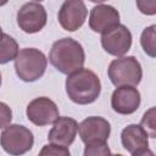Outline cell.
Here are the masks:
<instances>
[{
	"label": "cell",
	"mask_w": 156,
	"mask_h": 156,
	"mask_svg": "<svg viewBox=\"0 0 156 156\" xmlns=\"http://www.w3.org/2000/svg\"><path fill=\"white\" fill-rule=\"evenodd\" d=\"M140 45L147 56L156 58V24H151L141 32Z\"/></svg>",
	"instance_id": "obj_16"
},
{
	"label": "cell",
	"mask_w": 156,
	"mask_h": 156,
	"mask_svg": "<svg viewBox=\"0 0 156 156\" xmlns=\"http://www.w3.org/2000/svg\"><path fill=\"white\" fill-rule=\"evenodd\" d=\"M40 156L44 155H52V156H69V150L67 146H62V145H57V144H52L50 143L49 145H45L40 151H39Z\"/></svg>",
	"instance_id": "obj_19"
},
{
	"label": "cell",
	"mask_w": 156,
	"mask_h": 156,
	"mask_svg": "<svg viewBox=\"0 0 156 156\" xmlns=\"http://www.w3.org/2000/svg\"><path fill=\"white\" fill-rule=\"evenodd\" d=\"M89 1H91V2H96V4H101V2H104V1H106V0H89Z\"/></svg>",
	"instance_id": "obj_22"
},
{
	"label": "cell",
	"mask_w": 156,
	"mask_h": 156,
	"mask_svg": "<svg viewBox=\"0 0 156 156\" xmlns=\"http://www.w3.org/2000/svg\"><path fill=\"white\" fill-rule=\"evenodd\" d=\"M105 156V155H111V150L107 145L106 141L101 143H94L85 145L84 149V156Z\"/></svg>",
	"instance_id": "obj_18"
},
{
	"label": "cell",
	"mask_w": 156,
	"mask_h": 156,
	"mask_svg": "<svg viewBox=\"0 0 156 156\" xmlns=\"http://www.w3.org/2000/svg\"><path fill=\"white\" fill-rule=\"evenodd\" d=\"M140 124L146 130L149 136L156 138V106L150 107L144 112Z\"/></svg>",
	"instance_id": "obj_17"
},
{
	"label": "cell",
	"mask_w": 156,
	"mask_h": 156,
	"mask_svg": "<svg viewBox=\"0 0 156 156\" xmlns=\"http://www.w3.org/2000/svg\"><path fill=\"white\" fill-rule=\"evenodd\" d=\"M66 93L74 104L88 105L100 96L101 82L91 69L80 68L68 74L66 79Z\"/></svg>",
	"instance_id": "obj_2"
},
{
	"label": "cell",
	"mask_w": 156,
	"mask_h": 156,
	"mask_svg": "<svg viewBox=\"0 0 156 156\" xmlns=\"http://www.w3.org/2000/svg\"><path fill=\"white\" fill-rule=\"evenodd\" d=\"M108 78L115 87L138 85L143 78V68L134 56H122L111 61L107 69Z\"/></svg>",
	"instance_id": "obj_4"
},
{
	"label": "cell",
	"mask_w": 156,
	"mask_h": 156,
	"mask_svg": "<svg viewBox=\"0 0 156 156\" xmlns=\"http://www.w3.org/2000/svg\"><path fill=\"white\" fill-rule=\"evenodd\" d=\"M87 16L88 10L83 0H65L58 10L57 20L65 30L76 32L84 24Z\"/></svg>",
	"instance_id": "obj_9"
},
{
	"label": "cell",
	"mask_w": 156,
	"mask_h": 156,
	"mask_svg": "<svg viewBox=\"0 0 156 156\" xmlns=\"http://www.w3.org/2000/svg\"><path fill=\"white\" fill-rule=\"evenodd\" d=\"M0 106H1V128H5L11 122L12 112H11V110L7 107V105L5 102H1Z\"/></svg>",
	"instance_id": "obj_21"
},
{
	"label": "cell",
	"mask_w": 156,
	"mask_h": 156,
	"mask_svg": "<svg viewBox=\"0 0 156 156\" xmlns=\"http://www.w3.org/2000/svg\"><path fill=\"white\" fill-rule=\"evenodd\" d=\"M34 1H37V2H40V1H43V0H34Z\"/></svg>",
	"instance_id": "obj_23"
},
{
	"label": "cell",
	"mask_w": 156,
	"mask_h": 156,
	"mask_svg": "<svg viewBox=\"0 0 156 156\" xmlns=\"http://www.w3.org/2000/svg\"><path fill=\"white\" fill-rule=\"evenodd\" d=\"M0 48H1L0 49V63L1 65H5V63L15 60L20 52L17 41L6 33H2Z\"/></svg>",
	"instance_id": "obj_15"
},
{
	"label": "cell",
	"mask_w": 156,
	"mask_h": 156,
	"mask_svg": "<svg viewBox=\"0 0 156 156\" xmlns=\"http://www.w3.org/2000/svg\"><path fill=\"white\" fill-rule=\"evenodd\" d=\"M48 21V13L45 7L37 2L24 4L17 12V24L24 33L33 34L40 32Z\"/></svg>",
	"instance_id": "obj_7"
},
{
	"label": "cell",
	"mask_w": 156,
	"mask_h": 156,
	"mask_svg": "<svg viewBox=\"0 0 156 156\" xmlns=\"http://www.w3.org/2000/svg\"><path fill=\"white\" fill-rule=\"evenodd\" d=\"M140 93L133 85L117 87L111 96V107L119 115H132L140 106Z\"/></svg>",
	"instance_id": "obj_12"
},
{
	"label": "cell",
	"mask_w": 156,
	"mask_h": 156,
	"mask_svg": "<svg viewBox=\"0 0 156 156\" xmlns=\"http://www.w3.org/2000/svg\"><path fill=\"white\" fill-rule=\"evenodd\" d=\"M122 146L132 155H152L149 150V134L141 127V124H128L121 133Z\"/></svg>",
	"instance_id": "obj_11"
},
{
	"label": "cell",
	"mask_w": 156,
	"mask_h": 156,
	"mask_svg": "<svg viewBox=\"0 0 156 156\" xmlns=\"http://www.w3.org/2000/svg\"><path fill=\"white\" fill-rule=\"evenodd\" d=\"M78 133L80 140L85 145L107 141L111 133V126L108 121L102 117L90 116L78 124Z\"/></svg>",
	"instance_id": "obj_10"
},
{
	"label": "cell",
	"mask_w": 156,
	"mask_h": 156,
	"mask_svg": "<svg viewBox=\"0 0 156 156\" xmlns=\"http://www.w3.org/2000/svg\"><path fill=\"white\" fill-rule=\"evenodd\" d=\"M104 50L116 57L124 56L132 46V33L124 24H116L101 33Z\"/></svg>",
	"instance_id": "obj_6"
},
{
	"label": "cell",
	"mask_w": 156,
	"mask_h": 156,
	"mask_svg": "<svg viewBox=\"0 0 156 156\" xmlns=\"http://www.w3.org/2000/svg\"><path fill=\"white\" fill-rule=\"evenodd\" d=\"M119 24V13L111 5L94 6L89 16V27L95 33H104L108 28Z\"/></svg>",
	"instance_id": "obj_13"
},
{
	"label": "cell",
	"mask_w": 156,
	"mask_h": 156,
	"mask_svg": "<svg viewBox=\"0 0 156 156\" xmlns=\"http://www.w3.org/2000/svg\"><path fill=\"white\" fill-rule=\"evenodd\" d=\"M138 10L146 15V16H154L156 15V0H135Z\"/></svg>",
	"instance_id": "obj_20"
},
{
	"label": "cell",
	"mask_w": 156,
	"mask_h": 156,
	"mask_svg": "<svg viewBox=\"0 0 156 156\" xmlns=\"http://www.w3.org/2000/svg\"><path fill=\"white\" fill-rule=\"evenodd\" d=\"M48 66V58L44 52L35 48H24L20 50L15 58V71L23 82H35L43 77Z\"/></svg>",
	"instance_id": "obj_3"
},
{
	"label": "cell",
	"mask_w": 156,
	"mask_h": 156,
	"mask_svg": "<svg viewBox=\"0 0 156 156\" xmlns=\"http://www.w3.org/2000/svg\"><path fill=\"white\" fill-rule=\"evenodd\" d=\"M50 63L61 73L71 74L80 68L85 62V52L80 43L72 38L56 40L49 52Z\"/></svg>",
	"instance_id": "obj_1"
},
{
	"label": "cell",
	"mask_w": 156,
	"mask_h": 156,
	"mask_svg": "<svg viewBox=\"0 0 156 156\" xmlns=\"http://www.w3.org/2000/svg\"><path fill=\"white\" fill-rule=\"evenodd\" d=\"M26 115L33 124L39 127L52 124L60 117L57 105L46 96H39L33 99L27 105Z\"/></svg>",
	"instance_id": "obj_8"
},
{
	"label": "cell",
	"mask_w": 156,
	"mask_h": 156,
	"mask_svg": "<svg viewBox=\"0 0 156 156\" xmlns=\"http://www.w3.org/2000/svg\"><path fill=\"white\" fill-rule=\"evenodd\" d=\"M1 146L5 152L17 156L23 155L33 147V133L22 124H9L1 132Z\"/></svg>",
	"instance_id": "obj_5"
},
{
	"label": "cell",
	"mask_w": 156,
	"mask_h": 156,
	"mask_svg": "<svg viewBox=\"0 0 156 156\" xmlns=\"http://www.w3.org/2000/svg\"><path fill=\"white\" fill-rule=\"evenodd\" d=\"M77 130L78 123L76 119L71 117H58L48 134V140L49 143L68 147L74 141Z\"/></svg>",
	"instance_id": "obj_14"
}]
</instances>
